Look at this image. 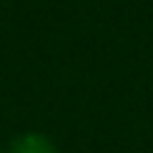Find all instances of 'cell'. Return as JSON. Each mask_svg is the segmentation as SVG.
Segmentation results:
<instances>
[{"instance_id":"1","label":"cell","mask_w":153,"mask_h":153,"mask_svg":"<svg viewBox=\"0 0 153 153\" xmlns=\"http://www.w3.org/2000/svg\"><path fill=\"white\" fill-rule=\"evenodd\" d=\"M10 153H58V148L43 133H23V136L13 138Z\"/></svg>"}]
</instances>
